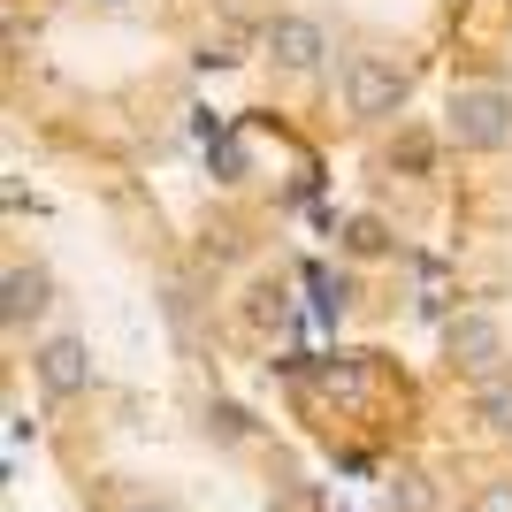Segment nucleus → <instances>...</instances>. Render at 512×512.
I'll return each instance as SVG.
<instances>
[{
	"mask_svg": "<svg viewBox=\"0 0 512 512\" xmlns=\"http://www.w3.org/2000/svg\"><path fill=\"white\" fill-rule=\"evenodd\" d=\"M467 512H512V474H490V482H474Z\"/></svg>",
	"mask_w": 512,
	"mask_h": 512,
	"instance_id": "7ed1b4c3",
	"label": "nucleus"
},
{
	"mask_svg": "<svg viewBox=\"0 0 512 512\" xmlns=\"http://www.w3.org/2000/svg\"><path fill=\"white\" fill-rule=\"evenodd\" d=\"M8 115L77 176H146L192 123L199 77L245 62L253 0H0Z\"/></svg>",
	"mask_w": 512,
	"mask_h": 512,
	"instance_id": "f257e3e1",
	"label": "nucleus"
},
{
	"mask_svg": "<svg viewBox=\"0 0 512 512\" xmlns=\"http://www.w3.org/2000/svg\"><path fill=\"white\" fill-rule=\"evenodd\" d=\"M474 0H253L260 107L314 153H375L436 100Z\"/></svg>",
	"mask_w": 512,
	"mask_h": 512,
	"instance_id": "f03ea898",
	"label": "nucleus"
}]
</instances>
